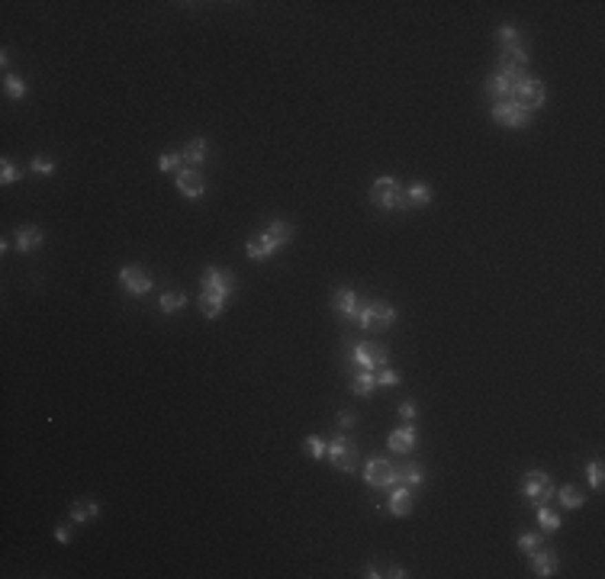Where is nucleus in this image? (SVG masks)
Returning <instances> with one entry per match:
<instances>
[{"instance_id":"1","label":"nucleus","mask_w":605,"mask_h":579,"mask_svg":"<svg viewBox=\"0 0 605 579\" xmlns=\"http://www.w3.org/2000/svg\"><path fill=\"white\" fill-rule=\"evenodd\" d=\"M200 309L206 319H216L222 309L232 299V290H235V280L229 271H219V267H206L203 271V280H200Z\"/></svg>"},{"instance_id":"2","label":"nucleus","mask_w":605,"mask_h":579,"mask_svg":"<svg viewBox=\"0 0 605 579\" xmlns=\"http://www.w3.org/2000/svg\"><path fill=\"white\" fill-rule=\"evenodd\" d=\"M354 322L364 328V332H383L396 322V309L387 303V299H361L354 313Z\"/></svg>"},{"instance_id":"3","label":"nucleus","mask_w":605,"mask_h":579,"mask_svg":"<svg viewBox=\"0 0 605 579\" xmlns=\"http://www.w3.org/2000/svg\"><path fill=\"white\" fill-rule=\"evenodd\" d=\"M370 203L380 209H406V187L396 177H377L370 184Z\"/></svg>"},{"instance_id":"4","label":"nucleus","mask_w":605,"mask_h":579,"mask_svg":"<svg viewBox=\"0 0 605 579\" xmlns=\"http://www.w3.org/2000/svg\"><path fill=\"white\" fill-rule=\"evenodd\" d=\"M528 71H512V68H496L493 74L487 78V84H483V90H487V97L493 100V103H502V100H512L516 97V87H518V81L525 78Z\"/></svg>"},{"instance_id":"5","label":"nucleus","mask_w":605,"mask_h":579,"mask_svg":"<svg viewBox=\"0 0 605 579\" xmlns=\"http://www.w3.org/2000/svg\"><path fill=\"white\" fill-rule=\"evenodd\" d=\"M554 492H557V486L544 470H528L525 476H522V496H525V502L535 505V509L538 505H547V502L554 499Z\"/></svg>"},{"instance_id":"6","label":"nucleus","mask_w":605,"mask_h":579,"mask_svg":"<svg viewBox=\"0 0 605 579\" xmlns=\"http://www.w3.org/2000/svg\"><path fill=\"white\" fill-rule=\"evenodd\" d=\"M348 361L354 364L357 370H374L377 373L380 367L390 364V351L377 341H357L351 351H348Z\"/></svg>"},{"instance_id":"7","label":"nucleus","mask_w":605,"mask_h":579,"mask_svg":"<svg viewBox=\"0 0 605 579\" xmlns=\"http://www.w3.org/2000/svg\"><path fill=\"white\" fill-rule=\"evenodd\" d=\"M328 461H332V467L341 473H354L357 470V463H361V451H357V444L348 438L345 432L335 434L332 441H328Z\"/></svg>"},{"instance_id":"8","label":"nucleus","mask_w":605,"mask_h":579,"mask_svg":"<svg viewBox=\"0 0 605 579\" xmlns=\"http://www.w3.org/2000/svg\"><path fill=\"white\" fill-rule=\"evenodd\" d=\"M361 473H364V483L374 486V489H393V486H399V467L393 461H387V457H370Z\"/></svg>"},{"instance_id":"9","label":"nucleus","mask_w":605,"mask_h":579,"mask_svg":"<svg viewBox=\"0 0 605 579\" xmlns=\"http://www.w3.org/2000/svg\"><path fill=\"white\" fill-rule=\"evenodd\" d=\"M493 119H496L499 126H506V129H528L531 126V119H535V113L531 109H525L522 103H516V100H502V103H493Z\"/></svg>"},{"instance_id":"10","label":"nucleus","mask_w":605,"mask_h":579,"mask_svg":"<svg viewBox=\"0 0 605 579\" xmlns=\"http://www.w3.org/2000/svg\"><path fill=\"white\" fill-rule=\"evenodd\" d=\"M516 103H522V107L525 109H531V113H535V109H541L544 107V100H547V90H544V84H541V81L538 78H531V74H525V78L518 81V87H516Z\"/></svg>"},{"instance_id":"11","label":"nucleus","mask_w":605,"mask_h":579,"mask_svg":"<svg viewBox=\"0 0 605 579\" xmlns=\"http://www.w3.org/2000/svg\"><path fill=\"white\" fill-rule=\"evenodd\" d=\"M119 284L129 296H142L151 290V274H145L139 264H126L119 271Z\"/></svg>"},{"instance_id":"12","label":"nucleus","mask_w":605,"mask_h":579,"mask_svg":"<svg viewBox=\"0 0 605 579\" xmlns=\"http://www.w3.org/2000/svg\"><path fill=\"white\" fill-rule=\"evenodd\" d=\"M178 190L190 200H200L206 193V180H203L197 167H184V171H178Z\"/></svg>"},{"instance_id":"13","label":"nucleus","mask_w":605,"mask_h":579,"mask_svg":"<svg viewBox=\"0 0 605 579\" xmlns=\"http://www.w3.org/2000/svg\"><path fill=\"white\" fill-rule=\"evenodd\" d=\"M499 68H512V71H528V49L525 42H506L502 55H499Z\"/></svg>"},{"instance_id":"14","label":"nucleus","mask_w":605,"mask_h":579,"mask_svg":"<svg viewBox=\"0 0 605 579\" xmlns=\"http://www.w3.org/2000/svg\"><path fill=\"white\" fill-rule=\"evenodd\" d=\"M387 512L390 515H396V518H406L409 512H412V489L409 486H393L387 496Z\"/></svg>"},{"instance_id":"15","label":"nucleus","mask_w":605,"mask_h":579,"mask_svg":"<svg viewBox=\"0 0 605 579\" xmlns=\"http://www.w3.org/2000/svg\"><path fill=\"white\" fill-rule=\"evenodd\" d=\"M528 567H531V573H535L538 579L554 576V573H557V554H554V550H541V547H538L535 554H528Z\"/></svg>"},{"instance_id":"16","label":"nucleus","mask_w":605,"mask_h":579,"mask_svg":"<svg viewBox=\"0 0 605 579\" xmlns=\"http://www.w3.org/2000/svg\"><path fill=\"white\" fill-rule=\"evenodd\" d=\"M357 306H361V296H357L354 290H348V286L335 290V296H332V309H335L338 315H345V319H354Z\"/></svg>"},{"instance_id":"17","label":"nucleus","mask_w":605,"mask_h":579,"mask_svg":"<svg viewBox=\"0 0 605 579\" xmlns=\"http://www.w3.org/2000/svg\"><path fill=\"white\" fill-rule=\"evenodd\" d=\"M390 444V451L393 454H409L412 448H416V428H412V422H406L403 428H396V432L387 438Z\"/></svg>"},{"instance_id":"18","label":"nucleus","mask_w":605,"mask_h":579,"mask_svg":"<svg viewBox=\"0 0 605 579\" xmlns=\"http://www.w3.org/2000/svg\"><path fill=\"white\" fill-rule=\"evenodd\" d=\"M13 238H17V251L26 255V251H36V248L45 242V232H42L39 226H20Z\"/></svg>"},{"instance_id":"19","label":"nucleus","mask_w":605,"mask_h":579,"mask_svg":"<svg viewBox=\"0 0 605 579\" xmlns=\"http://www.w3.org/2000/svg\"><path fill=\"white\" fill-rule=\"evenodd\" d=\"M432 197H435V190L422 184V180H416V184L406 187V209H422L425 203H432Z\"/></svg>"},{"instance_id":"20","label":"nucleus","mask_w":605,"mask_h":579,"mask_svg":"<svg viewBox=\"0 0 605 579\" xmlns=\"http://www.w3.org/2000/svg\"><path fill=\"white\" fill-rule=\"evenodd\" d=\"M274 251H277V245H274L264 232H261V235H251L248 245H245V255H248L251 261H264V257H270Z\"/></svg>"},{"instance_id":"21","label":"nucleus","mask_w":605,"mask_h":579,"mask_svg":"<svg viewBox=\"0 0 605 579\" xmlns=\"http://www.w3.org/2000/svg\"><path fill=\"white\" fill-rule=\"evenodd\" d=\"M180 155H184V161H187L190 167H197V171H200V165L206 161V138H203V136L190 138L187 145H184V151H180Z\"/></svg>"},{"instance_id":"22","label":"nucleus","mask_w":605,"mask_h":579,"mask_svg":"<svg viewBox=\"0 0 605 579\" xmlns=\"http://www.w3.org/2000/svg\"><path fill=\"white\" fill-rule=\"evenodd\" d=\"M348 386H351L354 396H370L374 386H377V377H374V370H354V377L348 380Z\"/></svg>"},{"instance_id":"23","label":"nucleus","mask_w":605,"mask_h":579,"mask_svg":"<svg viewBox=\"0 0 605 579\" xmlns=\"http://www.w3.org/2000/svg\"><path fill=\"white\" fill-rule=\"evenodd\" d=\"M97 515H100V502H74L71 505V521L74 525H84V521L97 518Z\"/></svg>"},{"instance_id":"24","label":"nucleus","mask_w":605,"mask_h":579,"mask_svg":"<svg viewBox=\"0 0 605 579\" xmlns=\"http://www.w3.org/2000/svg\"><path fill=\"white\" fill-rule=\"evenodd\" d=\"M264 235H268L277 248H284V245L290 242V235H293V226H290V222H280V219H277V222H270V226L264 229Z\"/></svg>"},{"instance_id":"25","label":"nucleus","mask_w":605,"mask_h":579,"mask_svg":"<svg viewBox=\"0 0 605 579\" xmlns=\"http://www.w3.org/2000/svg\"><path fill=\"white\" fill-rule=\"evenodd\" d=\"M554 496H560V505H566V509H580L586 502V492L580 489V486H560V492H554Z\"/></svg>"},{"instance_id":"26","label":"nucleus","mask_w":605,"mask_h":579,"mask_svg":"<svg viewBox=\"0 0 605 579\" xmlns=\"http://www.w3.org/2000/svg\"><path fill=\"white\" fill-rule=\"evenodd\" d=\"M538 525H541V531H547V534H551V531H560V525H564V521H560V515H557L554 509L538 505Z\"/></svg>"},{"instance_id":"27","label":"nucleus","mask_w":605,"mask_h":579,"mask_svg":"<svg viewBox=\"0 0 605 579\" xmlns=\"http://www.w3.org/2000/svg\"><path fill=\"white\" fill-rule=\"evenodd\" d=\"M3 94L13 100H23L26 97V81L20 74H3Z\"/></svg>"},{"instance_id":"28","label":"nucleus","mask_w":605,"mask_h":579,"mask_svg":"<svg viewBox=\"0 0 605 579\" xmlns=\"http://www.w3.org/2000/svg\"><path fill=\"white\" fill-rule=\"evenodd\" d=\"M399 483L403 486H418L422 483V467L418 463H403L399 467Z\"/></svg>"},{"instance_id":"29","label":"nucleus","mask_w":605,"mask_h":579,"mask_svg":"<svg viewBox=\"0 0 605 579\" xmlns=\"http://www.w3.org/2000/svg\"><path fill=\"white\" fill-rule=\"evenodd\" d=\"M158 306H161V313H180V309L187 306V296L184 293H164L158 299Z\"/></svg>"},{"instance_id":"30","label":"nucleus","mask_w":605,"mask_h":579,"mask_svg":"<svg viewBox=\"0 0 605 579\" xmlns=\"http://www.w3.org/2000/svg\"><path fill=\"white\" fill-rule=\"evenodd\" d=\"M303 448H306V454L309 457H316V461H322V457L328 454V441H322L319 434H309L306 441H303Z\"/></svg>"},{"instance_id":"31","label":"nucleus","mask_w":605,"mask_h":579,"mask_svg":"<svg viewBox=\"0 0 605 579\" xmlns=\"http://www.w3.org/2000/svg\"><path fill=\"white\" fill-rule=\"evenodd\" d=\"M180 161H184V155L180 151H161L158 158V171H164V174H171V171H178Z\"/></svg>"},{"instance_id":"32","label":"nucleus","mask_w":605,"mask_h":579,"mask_svg":"<svg viewBox=\"0 0 605 579\" xmlns=\"http://www.w3.org/2000/svg\"><path fill=\"white\" fill-rule=\"evenodd\" d=\"M518 547L525 550V554H535L538 547H544V538H541V534H535V531H528V534H522V538H518Z\"/></svg>"},{"instance_id":"33","label":"nucleus","mask_w":605,"mask_h":579,"mask_svg":"<svg viewBox=\"0 0 605 579\" xmlns=\"http://www.w3.org/2000/svg\"><path fill=\"white\" fill-rule=\"evenodd\" d=\"M17 180H20V167L3 158V165H0V184L7 187V184H17Z\"/></svg>"},{"instance_id":"34","label":"nucleus","mask_w":605,"mask_h":579,"mask_svg":"<svg viewBox=\"0 0 605 579\" xmlns=\"http://www.w3.org/2000/svg\"><path fill=\"white\" fill-rule=\"evenodd\" d=\"M374 377H377V386H399L403 383V377L396 370H390V367H380Z\"/></svg>"},{"instance_id":"35","label":"nucleus","mask_w":605,"mask_h":579,"mask_svg":"<svg viewBox=\"0 0 605 579\" xmlns=\"http://www.w3.org/2000/svg\"><path fill=\"white\" fill-rule=\"evenodd\" d=\"M586 476H589V486L599 489L602 486V461H589L586 463Z\"/></svg>"},{"instance_id":"36","label":"nucleus","mask_w":605,"mask_h":579,"mask_svg":"<svg viewBox=\"0 0 605 579\" xmlns=\"http://www.w3.org/2000/svg\"><path fill=\"white\" fill-rule=\"evenodd\" d=\"M30 167L36 171V174H52V171H55V161H52V158H45V155H36Z\"/></svg>"},{"instance_id":"37","label":"nucleus","mask_w":605,"mask_h":579,"mask_svg":"<svg viewBox=\"0 0 605 579\" xmlns=\"http://www.w3.org/2000/svg\"><path fill=\"white\" fill-rule=\"evenodd\" d=\"M354 425H357V415L354 412H338V428H341V432H351Z\"/></svg>"},{"instance_id":"38","label":"nucleus","mask_w":605,"mask_h":579,"mask_svg":"<svg viewBox=\"0 0 605 579\" xmlns=\"http://www.w3.org/2000/svg\"><path fill=\"white\" fill-rule=\"evenodd\" d=\"M499 39H502V45H506V42H518V30L516 26H502V30H499Z\"/></svg>"},{"instance_id":"39","label":"nucleus","mask_w":605,"mask_h":579,"mask_svg":"<svg viewBox=\"0 0 605 579\" xmlns=\"http://www.w3.org/2000/svg\"><path fill=\"white\" fill-rule=\"evenodd\" d=\"M399 415H403L406 422H412V419H416V403H403L399 406Z\"/></svg>"},{"instance_id":"40","label":"nucleus","mask_w":605,"mask_h":579,"mask_svg":"<svg viewBox=\"0 0 605 579\" xmlns=\"http://www.w3.org/2000/svg\"><path fill=\"white\" fill-rule=\"evenodd\" d=\"M55 540H61V544H68V540H71V528H68V525H61V528L55 531Z\"/></svg>"},{"instance_id":"41","label":"nucleus","mask_w":605,"mask_h":579,"mask_svg":"<svg viewBox=\"0 0 605 579\" xmlns=\"http://www.w3.org/2000/svg\"><path fill=\"white\" fill-rule=\"evenodd\" d=\"M383 576H393V579H406L409 573H406V569H403V567H393V569H390V573H383Z\"/></svg>"},{"instance_id":"42","label":"nucleus","mask_w":605,"mask_h":579,"mask_svg":"<svg viewBox=\"0 0 605 579\" xmlns=\"http://www.w3.org/2000/svg\"><path fill=\"white\" fill-rule=\"evenodd\" d=\"M364 576H370V579H377V576H383V573H377V567H374V563H368V569H364Z\"/></svg>"}]
</instances>
